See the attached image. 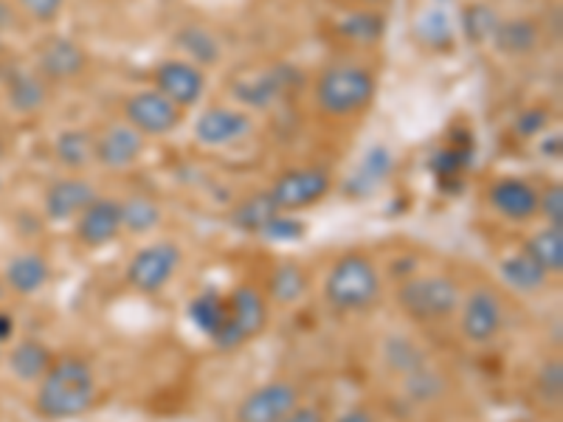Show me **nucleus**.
I'll return each instance as SVG.
<instances>
[{"label":"nucleus","mask_w":563,"mask_h":422,"mask_svg":"<svg viewBox=\"0 0 563 422\" xmlns=\"http://www.w3.org/2000/svg\"><path fill=\"white\" fill-rule=\"evenodd\" d=\"M97 375L79 355H57L40 378L34 391V409L45 420H77L97 403Z\"/></svg>","instance_id":"1"},{"label":"nucleus","mask_w":563,"mask_h":422,"mask_svg":"<svg viewBox=\"0 0 563 422\" xmlns=\"http://www.w3.org/2000/svg\"><path fill=\"white\" fill-rule=\"evenodd\" d=\"M384 290L378 265L364 254H344L327 270L324 299L339 313H364L375 308Z\"/></svg>","instance_id":"2"},{"label":"nucleus","mask_w":563,"mask_h":422,"mask_svg":"<svg viewBox=\"0 0 563 422\" xmlns=\"http://www.w3.org/2000/svg\"><path fill=\"white\" fill-rule=\"evenodd\" d=\"M462 290L451 276H406L397 288V308L404 310L411 321L420 324H437L449 321L460 310Z\"/></svg>","instance_id":"3"},{"label":"nucleus","mask_w":563,"mask_h":422,"mask_svg":"<svg viewBox=\"0 0 563 422\" xmlns=\"http://www.w3.org/2000/svg\"><path fill=\"white\" fill-rule=\"evenodd\" d=\"M375 97V79L358 65H333L321 74L316 85L319 108L330 115H352L364 110Z\"/></svg>","instance_id":"4"},{"label":"nucleus","mask_w":563,"mask_h":422,"mask_svg":"<svg viewBox=\"0 0 563 422\" xmlns=\"http://www.w3.org/2000/svg\"><path fill=\"white\" fill-rule=\"evenodd\" d=\"M268 326V299L254 285H238L229 296V321L211 344L218 352H238Z\"/></svg>","instance_id":"5"},{"label":"nucleus","mask_w":563,"mask_h":422,"mask_svg":"<svg viewBox=\"0 0 563 422\" xmlns=\"http://www.w3.org/2000/svg\"><path fill=\"white\" fill-rule=\"evenodd\" d=\"M180 263H184V254H180L178 245L169 243V240H158V243H150L135 251L124 279L135 293L155 296L175 279Z\"/></svg>","instance_id":"6"},{"label":"nucleus","mask_w":563,"mask_h":422,"mask_svg":"<svg viewBox=\"0 0 563 422\" xmlns=\"http://www.w3.org/2000/svg\"><path fill=\"white\" fill-rule=\"evenodd\" d=\"M505 326V304L499 293L490 288H476L467 296H462L460 304V333L465 341L482 346L490 344Z\"/></svg>","instance_id":"7"},{"label":"nucleus","mask_w":563,"mask_h":422,"mask_svg":"<svg viewBox=\"0 0 563 422\" xmlns=\"http://www.w3.org/2000/svg\"><path fill=\"white\" fill-rule=\"evenodd\" d=\"M327 192H330V175L316 167L290 169V173L279 175L268 189L271 200L279 211L308 209V206L319 203Z\"/></svg>","instance_id":"8"},{"label":"nucleus","mask_w":563,"mask_h":422,"mask_svg":"<svg viewBox=\"0 0 563 422\" xmlns=\"http://www.w3.org/2000/svg\"><path fill=\"white\" fill-rule=\"evenodd\" d=\"M299 406V389L288 380H271L256 386L240 400L238 422H279L282 417Z\"/></svg>","instance_id":"9"},{"label":"nucleus","mask_w":563,"mask_h":422,"mask_svg":"<svg viewBox=\"0 0 563 422\" xmlns=\"http://www.w3.org/2000/svg\"><path fill=\"white\" fill-rule=\"evenodd\" d=\"M180 108L158 90H141L128 99V124L141 135H167L178 127Z\"/></svg>","instance_id":"10"},{"label":"nucleus","mask_w":563,"mask_h":422,"mask_svg":"<svg viewBox=\"0 0 563 422\" xmlns=\"http://www.w3.org/2000/svg\"><path fill=\"white\" fill-rule=\"evenodd\" d=\"M155 85H158V93H164L175 108H192L203 99L206 77L195 63L167 59L155 70Z\"/></svg>","instance_id":"11"},{"label":"nucleus","mask_w":563,"mask_h":422,"mask_svg":"<svg viewBox=\"0 0 563 422\" xmlns=\"http://www.w3.org/2000/svg\"><path fill=\"white\" fill-rule=\"evenodd\" d=\"M122 234V206L119 200L97 198L77 218V240L90 251H99Z\"/></svg>","instance_id":"12"},{"label":"nucleus","mask_w":563,"mask_h":422,"mask_svg":"<svg viewBox=\"0 0 563 422\" xmlns=\"http://www.w3.org/2000/svg\"><path fill=\"white\" fill-rule=\"evenodd\" d=\"M490 206L499 211L505 220L512 223H530L538 214V192L536 186L521 178H501L490 186Z\"/></svg>","instance_id":"13"},{"label":"nucleus","mask_w":563,"mask_h":422,"mask_svg":"<svg viewBox=\"0 0 563 422\" xmlns=\"http://www.w3.org/2000/svg\"><path fill=\"white\" fill-rule=\"evenodd\" d=\"M93 200H97V192L88 180L63 178L48 186L45 192V218L52 223H68V220H77Z\"/></svg>","instance_id":"14"},{"label":"nucleus","mask_w":563,"mask_h":422,"mask_svg":"<svg viewBox=\"0 0 563 422\" xmlns=\"http://www.w3.org/2000/svg\"><path fill=\"white\" fill-rule=\"evenodd\" d=\"M251 130V119L240 110L231 108H209L198 115L195 122V135L206 147H225L234 141L245 138Z\"/></svg>","instance_id":"15"},{"label":"nucleus","mask_w":563,"mask_h":422,"mask_svg":"<svg viewBox=\"0 0 563 422\" xmlns=\"http://www.w3.org/2000/svg\"><path fill=\"white\" fill-rule=\"evenodd\" d=\"M144 153V135L133 124H113L97 141V160L108 169H130Z\"/></svg>","instance_id":"16"},{"label":"nucleus","mask_w":563,"mask_h":422,"mask_svg":"<svg viewBox=\"0 0 563 422\" xmlns=\"http://www.w3.org/2000/svg\"><path fill=\"white\" fill-rule=\"evenodd\" d=\"M3 279H7V288L18 296H34L52 279V265L40 251H23L9 259Z\"/></svg>","instance_id":"17"},{"label":"nucleus","mask_w":563,"mask_h":422,"mask_svg":"<svg viewBox=\"0 0 563 422\" xmlns=\"http://www.w3.org/2000/svg\"><path fill=\"white\" fill-rule=\"evenodd\" d=\"M54 358H57V355H54L40 338H20L18 344L9 349L7 366L9 371H12L14 380L37 386L40 378L48 371V366L54 364Z\"/></svg>","instance_id":"18"},{"label":"nucleus","mask_w":563,"mask_h":422,"mask_svg":"<svg viewBox=\"0 0 563 422\" xmlns=\"http://www.w3.org/2000/svg\"><path fill=\"white\" fill-rule=\"evenodd\" d=\"M186 315H189V321H192L200 335L214 341L225 326V321H229V296L211 288L203 290V293H198L189 301Z\"/></svg>","instance_id":"19"},{"label":"nucleus","mask_w":563,"mask_h":422,"mask_svg":"<svg viewBox=\"0 0 563 422\" xmlns=\"http://www.w3.org/2000/svg\"><path fill=\"white\" fill-rule=\"evenodd\" d=\"M40 68L45 77L70 79L85 68V54L74 40L52 37L40 48Z\"/></svg>","instance_id":"20"},{"label":"nucleus","mask_w":563,"mask_h":422,"mask_svg":"<svg viewBox=\"0 0 563 422\" xmlns=\"http://www.w3.org/2000/svg\"><path fill=\"white\" fill-rule=\"evenodd\" d=\"M290 77H285V68H271L256 74V77H245L234 85L240 102L251 104V108H271L279 97H285Z\"/></svg>","instance_id":"21"},{"label":"nucleus","mask_w":563,"mask_h":422,"mask_svg":"<svg viewBox=\"0 0 563 422\" xmlns=\"http://www.w3.org/2000/svg\"><path fill=\"white\" fill-rule=\"evenodd\" d=\"M499 274L501 279H505L512 290H519V293H541V290L550 285V274H547L525 248H521L519 254L505 256L499 263Z\"/></svg>","instance_id":"22"},{"label":"nucleus","mask_w":563,"mask_h":422,"mask_svg":"<svg viewBox=\"0 0 563 422\" xmlns=\"http://www.w3.org/2000/svg\"><path fill=\"white\" fill-rule=\"evenodd\" d=\"M308 293V270L296 263H279L271 270L268 279V296L274 304L282 308H290L296 301H301V296Z\"/></svg>","instance_id":"23"},{"label":"nucleus","mask_w":563,"mask_h":422,"mask_svg":"<svg viewBox=\"0 0 563 422\" xmlns=\"http://www.w3.org/2000/svg\"><path fill=\"white\" fill-rule=\"evenodd\" d=\"M525 251L547 270V274L558 276L563 270V229L547 225V229L536 231V234L525 243Z\"/></svg>","instance_id":"24"},{"label":"nucleus","mask_w":563,"mask_h":422,"mask_svg":"<svg viewBox=\"0 0 563 422\" xmlns=\"http://www.w3.org/2000/svg\"><path fill=\"white\" fill-rule=\"evenodd\" d=\"M276 214H279V209H276V203L271 200L268 192L251 195L249 200H243L238 209L231 211V225L245 231V234H260Z\"/></svg>","instance_id":"25"},{"label":"nucleus","mask_w":563,"mask_h":422,"mask_svg":"<svg viewBox=\"0 0 563 422\" xmlns=\"http://www.w3.org/2000/svg\"><path fill=\"white\" fill-rule=\"evenodd\" d=\"M54 153L70 169H85L90 160L97 158V141L90 138L85 130H65L54 141Z\"/></svg>","instance_id":"26"},{"label":"nucleus","mask_w":563,"mask_h":422,"mask_svg":"<svg viewBox=\"0 0 563 422\" xmlns=\"http://www.w3.org/2000/svg\"><path fill=\"white\" fill-rule=\"evenodd\" d=\"M493 40L499 45V52L521 57V54H530L536 48L538 29L530 20H510V23H499Z\"/></svg>","instance_id":"27"},{"label":"nucleus","mask_w":563,"mask_h":422,"mask_svg":"<svg viewBox=\"0 0 563 422\" xmlns=\"http://www.w3.org/2000/svg\"><path fill=\"white\" fill-rule=\"evenodd\" d=\"M45 102V88L34 74L26 70H14L9 77V104L20 113H32V110L43 108Z\"/></svg>","instance_id":"28"},{"label":"nucleus","mask_w":563,"mask_h":422,"mask_svg":"<svg viewBox=\"0 0 563 422\" xmlns=\"http://www.w3.org/2000/svg\"><path fill=\"white\" fill-rule=\"evenodd\" d=\"M389 169H391V155L386 153L384 147L369 149L364 164H361L358 173H355V178L346 180V192H350V189L352 192H364V195L372 192V189H375V186L389 175Z\"/></svg>","instance_id":"29"},{"label":"nucleus","mask_w":563,"mask_h":422,"mask_svg":"<svg viewBox=\"0 0 563 422\" xmlns=\"http://www.w3.org/2000/svg\"><path fill=\"white\" fill-rule=\"evenodd\" d=\"M122 206V229L130 234H150L158 229L161 209L150 198H128Z\"/></svg>","instance_id":"30"},{"label":"nucleus","mask_w":563,"mask_h":422,"mask_svg":"<svg viewBox=\"0 0 563 422\" xmlns=\"http://www.w3.org/2000/svg\"><path fill=\"white\" fill-rule=\"evenodd\" d=\"M384 352L386 364L395 371H404V375H415V371H420L422 366H426V355H422L420 344H415V341L409 338H400V335L386 341Z\"/></svg>","instance_id":"31"},{"label":"nucleus","mask_w":563,"mask_h":422,"mask_svg":"<svg viewBox=\"0 0 563 422\" xmlns=\"http://www.w3.org/2000/svg\"><path fill=\"white\" fill-rule=\"evenodd\" d=\"M178 45L186 54H192L195 63L200 65H214L220 59L218 40L211 37L209 32H203V29H184V32L178 34Z\"/></svg>","instance_id":"32"},{"label":"nucleus","mask_w":563,"mask_h":422,"mask_svg":"<svg viewBox=\"0 0 563 422\" xmlns=\"http://www.w3.org/2000/svg\"><path fill=\"white\" fill-rule=\"evenodd\" d=\"M305 231H308V225L301 223L299 218H290V214L279 211V214L260 231V237L271 240V243H296V240L305 237Z\"/></svg>","instance_id":"33"},{"label":"nucleus","mask_w":563,"mask_h":422,"mask_svg":"<svg viewBox=\"0 0 563 422\" xmlns=\"http://www.w3.org/2000/svg\"><path fill=\"white\" fill-rule=\"evenodd\" d=\"M380 32H384V23L375 14H350V18L341 20V34L350 40H358V43L378 40Z\"/></svg>","instance_id":"34"},{"label":"nucleus","mask_w":563,"mask_h":422,"mask_svg":"<svg viewBox=\"0 0 563 422\" xmlns=\"http://www.w3.org/2000/svg\"><path fill=\"white\" fill-rule=\"evenodd\" d=\"M499 29V18L487 7H471L465 12V32L471 40H487Z\"/></svg>","instance_id":"35"},{"label":"nucleus","mask_w":563,"mask_h":422,"mask_svg":"<svg viewBox=\"0 0 563 422\" xmlns=\"http://www.w3.org/2000/svg\"><path fill=\"white\" fill-rule=\"evenodd\" d=\"M538 214L547 220L552 229H563V189L550 186L544 195H538Z\"/></svg>","instance_id":"36"},{"label":"nucleus","mask_w":563,"mask_h":422,"mask_svg":"<svg viewBox=\"0 0 563 422\" xmlns=\"http://www.w3.org/2000/svg\"><path fill=\"white\" fill-rule=\"evenodd\" d=\"M538 391L547 397V400H561V391H563V369H561V360H550L544 364V369L538 371Z\"/></svg>","instance_id":"37"},{"label":"nucleus","mask_w":563,"mask_h":422,"mask_svg":"<svg viewBox=\"0 0 563 422\" xmlns=\"http://www.w3.org/2000/svg\"><path fill=\"white\" fill-rule=\"evenodd\" d=\"M20 9L29 14L37 23H52V20L59 18L63 12L65 0H18Z\"/></svg>","instance_id":"38"},{"label":"nucleus","mask_w":563,"mask_h":422,"mask_svg":"<svg viewBox=\"0 0 563 422\" xmlns=\"http://www.w3.org/2000/svg\"><path fill=\"white\" fill-rule=\"evenodd\" d=\"M547 124H550V115H547L544 110H530V113H525L519 119V133L521 135H536L538 130H544Z\"/></svg>","instance_id":"39"},{"label":"nucleus","mask_w":563,"mask_h":422,"mask_svg":"<svg viewBox=\"0 0 563 422\" xmlns=\"http://www.w3.org/2000/svg\"><path fill=\"white\" fill-rule=\"evenodd\" d=\"M279 422H324V414H321L316 406H296L294 411H288V414L282 417Z\"/></svg>","instance_id":"40"},{"label":"nucleus","mask_w":563,"mask_h":422,"mask_svg":"<svg viewBox=\"0 0 563 422\" xmlns=\"http://www.w3.org/2000/svg\"><path fill=\"white\" fill-rule=\"evenodd\" d=\"M14 338V315L0 310V358H3V346Z\"/></svg>","instance_id":"41"},{"label":"nucleus","mask_w":563,"mask_h":422,"mask_svg":"<svg viewBox=\"0 0 563 422\" xmlns=\"http://www.w3.org/2000/svg\"><path fill=\"white\" fill-rule=\"evenodd\" d=\"M335 422H378V420H375V414H372L369 409H364V406H352V409H346Z\"/></svg>","instance_id":"42"},{"label":"nucleus","mask_w":563,"mask_h":422,"mask_svg":"<svg viewBox=\"0 0 563 422\" xmlns=\"http://www.w3.org/2000/svg\"><path fill=\"white\" fill-rule=\"evenodd\" d=\"M0 299H3V285H0Z\"/></svg>","instance_id":"43"},{"label":"nucleus","mask_w":563,"mask_h":422,"mask_svg":"<svg viewBox=\"0 0 563 422\" xmlns=\"http://www.w3.org/2000/svg\"><path fill=\"white\" fill-rule=\"evenodd\" d=\"M0 155H3V144H0Z\"/></svg>","instance_id":"44"},{"label":"nucleus","mask_w":563,"mask_h":422,"mask_svg":"<svg viewBox=\"0 0 563 422\" xmlns=\"http://www.w3.org/2000/svg\"><path fill=\"white\" fill-rule=\"evenodd\" d=\"M519 422H536V420H519Z\"/></svg>","instance_id":"45"}]
</instances>
